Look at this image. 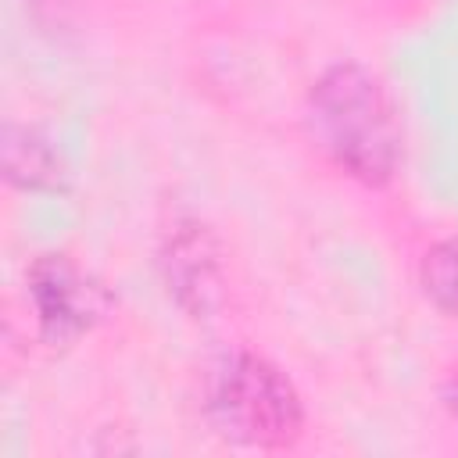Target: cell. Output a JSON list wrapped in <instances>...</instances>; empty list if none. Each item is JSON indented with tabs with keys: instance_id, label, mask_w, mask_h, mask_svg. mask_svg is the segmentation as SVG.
Here are the masks:
<instances>
[{
	"instance_id": "1",
	"label": "cell",
	"mask_w": 458,
	"mask_h": 458,
	"mask_svg": "<svg viewBox=\"0 0 458 458\" xmlns=\"http://www.w3.org/2000/svg\"><path fill=\"white\" fill-rule=\"evenodd\" d=\"M311 125L322 147L358 179L383 182L401 157V132L383 86L361 68H333L311 93Z\"/></svg>"
},
{
	"instance_id": "2",
	"label": "cell",
	"mask_w": 458,
	"mask_h": 458,
	"mask_svg": "<svg viewBox=\"0 0 458 458\" xmlns=\"http://www.w3.org/2000/svg\"><path fill=\"white\" fill-rule=\"evenodd\" d=\"M211 422L225 440L272 447L297 433L301 404L293 386L261 358L236 354L225 358L208 386Z\"/></svg>"
},
{
	"instance_id": "3",
	"label": "cell",
	"mask_w": 458,
	"mask_h": 458,
	"mask_svg": "<svg viewBox=\"0 0 458 458\" xmlns=\"http://www.w3.org/2000/svg\"><path fill=\"white\" fill-rule=\"evenodd\" d=\"M32 301L39 311V326L54 340L82 333L100 308L97 286H89L68 261L57 258H47L32 268Z\"/></svg>"
},
{
	"instance_id": "4",
	"label": "cell",
	"mask_w": 458,
	"mask_h": 458,
	"mask_svg": "<svg viewBox=\"0 0 458 458\" xmlns=\"http://www.w3.org/2000/svg\"><path fill=\"white\" fill-rule=\"evenodd\" d=\"M422 283L426 293L458 318V236L437 243L422 261Z\"/></svg>"
},
{
	"instance_id": "5",
	"label": "cell",
	"mask_w": 458,
	"mask_h": 458,
	"mask_svg": "<svg viewBox=\"0 0 458 458\" xmlns=\"http://www.w3.org/2000/svg\"><path fill=\"white\" fill-rule=\"evenodd\" d=\"M447 404H451V411L458 415V386H451V390H447Z\"/></svg>"
}]
</instances>
